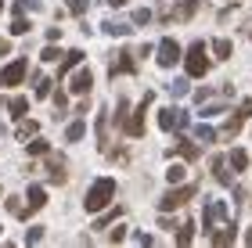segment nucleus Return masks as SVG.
Masks as SVG:
<instances>
[{
  "mask_svg": "<svg viewBox=\"0 0 252 248\" xmlns=\"http://www.w3.org/2000/svg\"><path fill=\"white\" fill-rule=\"evenodd\" d=\"M108 58H112V61H108V72H112V76H119V72L130 76V72H137V61H133L130 51H116V54H108Z\"/></svg>",
  "mask_w": 252,
  "mask_h": 248,
  "instance_id": "nucleus-9",
  "label": "nucleus"
},
{
  "mask_svg": "<svg viewBox=\"0 0 252 248\" xmlns=\"http://www.w3.org/2000/svg\"><path fill=\"white\" fill-rule=\"evenodd\" d=\"M101 29L108 32V36H130V26H123V22H116V18H108V22H101Z\"/></svg>",
  "mask_w": 252,
  "mask_h": 248,
  "instance_id": "nucleus-18",
  "label": "nucleus"
},
{
  "mask_svg": "<svg viewBox=\"0 0 252 248\" xmlns=\"http://www.w3.org/2000/svg\"><path fill=\"white\" fill-rule=\"evenodd\" d=\"M191 241H194V223H184L177 230V245H191Z\"/></svg>",
  "mask_w": 252,
  "mask_h": 248,
  "instance_id": "nucleus-32",
  "label": "nucleus"
},
{
  "mask_svg": "<svg viewBox=\"0 0 252 248\" xmlns=\"http://www.w3.org/2000/svg\"><path fill=\"white\" fill-rule=\"evenodd\" d=\"M234 230H238V227H234V220H231L223 230H213V234H209V241H213V245H220V248H223V245H234Z\"/></svg>",
  "mask_w": 252,
  "mask_h": 248,
  "instance_id": "nucleus-14",
  "label": "nucleus"
},
{
  "mask_svg": "<svg viewBox=\"0 0 252 248\" xmlns=\"http://www.w3.org/2000/svg\"><path fill=\"white\" fill-rule=\"evenodd\" d=\"M155 54H158V65H162V69H173V65H177L180 58H184L180 43H177V40H169V36H166L162 43H158V51H155Z\"/></svg>",
  "mask_w": 252,
  "mask_h": 248,
  "instance_id": "nucleus-5",
  "label": "nucleus"
},
{
  "mask_svg": "<svg viewBox=\"0 0 252 248\" xmlns=\"http://www.w3.org/2000/svg\"><path fill=\"white\" fill-rule=\"evenodd\" d=\"M194 11H198V0H177V4H173V15H177L180 22L194 18Z\"/></svg>",
  "mask_w": 252,
  "mask_h": 248,
  "instance_id": "nucleus-15",
  "label": "nucleus"
},
{
  "mask_svg": "<svg viewBox=\"0 0 252 248\" xmlns=\"http://www.w3.org/2000/svg\"><path fill=\"white\" fill-rule=\"evenodd\" d=\"M76 65H83V51H68L65 58H62V69H58V80H65L68 72L76 69Z\"/></svg>",
  "mask_w": 252,
  "mask_h": 248,
  "instance_id": "nucleus-13",
  "label": "nucleus"
},
{
  "mask_svg": "<svg viewBox=\"0 0 252 248\" xmlns=\"http://www.w3.org/2000/svg\"><path fill=\"white\" fill-rule=\"evenodd\" d=\"M26 151H29V155H36V159H40V155H51V144L43 140V137H29Z\"/></svg>",
  "mask_w": 252,
  "mask_h": 248,
  "instance_id": "nucleus-22",
  "label": "nucleus"
},
{
  "mask_svg": "<svg viewBox=\"0 0 252 248\" xmlns=\"http://www.w3.org/2000/svg\"><path fill=\"white\" fill-rule=\"evenodd\" d=\"M119 216H123V205H116V209H108V212H105V209H101V220L94 223V230H105V227H108V223H112V220H119Z\"/></svg>",
  "mask_w": 252,
  "mask_h": 248,
  "instance_id": "nucleus-23",
  "label": "nucleus"
},
{
  "mask_svg": "<svg viewBox=\"0 0 252 248\" xmlns=\"http://www.w3.org/2000/svg\"><path fill=\"white\" fill-rule=\"evenodd\" d=\"M83 133H87V122H83V119H76V122H68L65 140H68V144H76V140H83Z\"/></svg>",
  "mask_w": 252,
  "mask_h": 248,
  "instance_id": "nucleus-20",
  "label": "nucleus"
},
{
  "mask_svg": "<svg viewBox=\"0 0 252 248\" xmlns=\"http://www.w3.org/2000/svg\"><path fill=\"white\" fill-rule=\"evenodd\" d=\"M227 162H231V169H238V173H242V169L249 165V155H245L242 148H234L231 155H227Z\"/></svg>",
  "mask_w": 252,
  "mask_h": 248,
  "instance_id": "nucleus-26",
  "label": "nucleus"
},
{
  "mask_svg": "<svg viewBox=\"0 0 252 248\" xmlns=\"http://www.w3.org/2000/svg\"><path fill=\"white\" fill-rule=\"evenodd\" d=\"M158 126L162 130H188V111L184 108H162L158 111Z\"/></svg>",
  "mask_w": 252,
  "mask_h": 248,
  "instance_id": "nucleus-7",
  "label": "nucleus"
},
{
  "mask_svg": "<svg viewBox=\"0 0 252 248\" xmlns=\"http://www.w3.org/2000/svg\"><path fill=\"white\" fill-rule=\"evenodd\" d=\"M4 54H11V43H7V40H0V58H4Z\"/></svg>",
  "mask_w": 252,
  "mask_h": 248,
  "instance_id": "nucleus-45",
  "label": "nucleus"
},
{
  "mask_svg": "<svg viewBox=\"0 0 252 248\" xmlns=\"http://www.w3.org/2000/svg\"><path fill=\"white\" fill-rule=\"evenodd\" d=\"M40 58H43V61H62V54H58V47L51 43V47H43V54H40Z\"/></svg>",
  "mask_w": 252,
  "mask_h": 248,
  "instance_id": "nucleus-41",
  "label": "nucleus"
},
{
  "mask_svg": "<svg viewBox=\"0 0 252 248\" xmlns=\"http://www.w3.org/2000/svg\"><path fill=\"white\" fill-rule=\"evenodd\" d=\"M7 111H11L15 119H22V115L29 111V101H26V97H11V101H7Z\"/></svg>",
  "mask_w": 252,
  "mask_h": 248,
  "instance_id": "nucleus-24",
  "label": "nucleus"
},
{
  "mask_svg": "<svg viewBox=\"0 0 252 248\" xmlns=\"http://www.w3.org/2000/svg\"><path fill=\"white\" fill-rule=\"evenodd\" d=\"M32 83H36V86H32V97H40V101L51 97V86H54V83L47 80V76H32Z\"/></svg>",
  "mask_w": 252,
  "mask_h": 248,
  "instance_id": "nucleus-21",
  "label": "nucleus"
},
{
  "mask_svg": "<svg viewBox=\"0 0 252 248\" xmlns=\"http://www.w3.org/2000/svg\"><path fill=\"white\" fill-rule=\"evenodd\" d=\"M26 72H29V61L26 58H15L4 72H0V86H18L22 80H26Z\"/></svg>",
  "mask_w": 252,
  "mask_h": 248,
  "instance_id": "nucleus-6",
  "label": "nucleus"
},
{
  "mask_svg": "<svg viewBox=\"0 0 252 248\" xmlns=\"http://www.w3.org/2000/svg\"><path fill=\"white\" fill-rule=\"evenodd\" d=\"M126 115H130V105H126V97H119V108H116V122L119 126L126 122Z\"/></svg>",
  "mask_w": 252,
  "mask_h": 248,
  "instance_id": "nucleus-37",
  "label": "nucleus"
},
{
  "mask_svg": "<svg viewBox=\"0 0 252 248\" xmlns=\"http://www.w3.org/2000/svg\"><path fill=\"white\" fill-rule=\"evenodd\" d=\"M227 165H231V162H227L223 155H216V159H213V176H216V184H223V187H234V176L227 173Z\"/></svg>",
  "mask_w": 252,
  "mask_h": 248,
  "instance_id": "nucleus-11",
  "label": "nucleus"
},
{
  "mask_svg": "<svg viewBox=\"0 0 252 248\" xmlns=\"http://www.w3.org/2000/svg\"><path fill=\"white\" fill-rule=\"evenodd\" d=\"M47 173H51V184H65V180H68L65 159H51V162H47Z\"/></svg>",
  "mask_w": 252,
  "mask_h": 248,
  "instance_id": "nucleus-17",
  "label": "nucleus"
},
{
  "mask_svg": "<svg viewBox=\"0 0 252 248\" xmlns=\"http://www.w3.org/2000/svg\"><path fill=\"white\" fill-rule=\"evenodd\" d=\"M209 97H213V90H209V86H198V90H194V101H202V105H205Z\"/></svg>",
  "mask_w": 252,
  "mask_h": 248,
  "instance_id": "nucleus-43",
  "label": "nucleus"
},
{
  "mask_svg": "<svg viewBox=\"0 0 252 248\" xmlns=\"http://www.w3.org/2000/svg\"><path fill=\"white\" fill-rule=\"evenodd\" d=\"M242 126H245V119L242 115H231V119H227V126H223V137H238Z\"/></svg>",
  "mask_w": 252,
  "mask_h": 248,
  "instance_id": "nucleus-28",
  "label": "nucleus"
},
{
  "mask_svg": "<svg viewBox=\"0 0 252 248\" xmlns=\"http://www.w3.org/2000/svg\"><path fill=\"white\" fill-rule=\"evenodd\" d=\"M194 137H198L202 144H213V140H216V130L205 126V122H198V126H194Z\"/></svg>",
  "mask_w": 252,
  "mask_h": 248,
  "instance_id": "nucleus-29",
  "label": "nucleus"
},
{
  "mask_svg": "<svg viewBox=\"0 0 252 248\" xmlns=\"http://www.w3.org/2000/svg\"><path fill=\"white\" fill-rule=\"evenodd\" d=\"M90 86H94V76H90V69H79L72 76V94H90Z\"/></svg>",
  "mask_w": 252,
  "mask_h": 248,
  "instance_id": "nucleus-12",
  "label": "nucleus"
},
{
  "mask_svg": "<svg viewBox=\"0 0 252 248\" xmlns=\"http://www.w3.org/2000/svg\"><path fill=\"white\" fill-rule=\"evenodd\" d=\"M194 191H198L194 184H180V187L173 184L162 198H158V209H162V212H173V209H180V205H188V198H194Z\"/></svg>",
  "mask_w": 252,
  "mask_h": 248,
  "instance_id": "nucleus-2",
  "label": "nucleus"
},
{
  "mask_svg": "<svg viewBox=\"0 0 252 248\" xmlns=\"http://www.w3.org/2000/svg\"><path fill=\"white\" fill-rule=\"evenodd\" d=\"M188 90H191V86H188V80H173V83H169V94H173V97H184Z\"/></svg>",
  "mask_w": 252,
  "mask_h": 248,
  "instance_id": "nucleus-34",
  "label": "nucleus"
},
{
  "mask_svg": "<svg viewBox=\"0 0 252 248\" xmlns=\"http://www.w3.org/2000/svg\"><path fill=\"white\" fill-rule=\"evenodd\" d=\"M0 11H4V0H0Z\"/></svg>",
  "mask_w": 252,
  "mask_h": 248,
  "instance_id": "nucleus-48",
  "label": "nucleus"
},
{
  "mask_svg": "<svg viewBox=\"0 0 252 248\" xmlns=\"http://www.w3.org/2000/svg\"><path fill=\"white\" fill-rule=\"evenodd\" d=\"M54 108H58V119H62L65 111H68V97L62 94V90H58V94H54Z\"/></svg>",
  "mask_w": 252,
  "mask_h": 248,
  "instance_id": "nucleus-36",
  "label": "nucleus"
},
{
  "mask_svg": "<svg viewBox=\"0 0 252 248\" xmlns=\"http://www.w3.org/2000/svg\"><path fill=\"white\" fill-rule=\"evenodd\" d=\"M26 205H29V212H40L43 205H47V194H43V187H29V194H26Z\"/></svg>",
  "mask_w": 252,
  "mask_h": 248,
  "instance_id": "nucleus-16",
  "label": "nucleus"
},
{
  "mask_svg": "<svg viewBox=\"0 0 252 248\" xmlns=\"http://www.w3.org/2000/svg\"><path fill=\"white\" fill-rule=\"evenodd\" d=\"M123 238H126V227H123V223H116V227H112V234H108V241H112V245H119Z\"/></svg>",
  "mask_w": 252,
  "mask_h": 248,
  "instance_id": "nucleus-40",
  "label": "nucleus"
},
{
  "mask_svg": "<svg viewBox=\"0 0 252 248\" xmlns=\"http://www.w3.org/2000/svg\"><path fill=\"white\" fill-rule=\"evenodd\" d=\"M213 54H216V58H220V61H227V58H231V40H213Z\"/></svg>",
  "mask_w": 252,
  "mask_h": 248,
  "instance_id": "nucleus-27",
  "label": "nucleus"
},
{
  "mask_svg": "<svg viewBox=\"0 0 252 248\" xmlns=\"http://www.w3.org/2000/svg\"><path fill=\"white\" fill-rule=\"evenodd\" d=\"M148 22H152V11H148V7H137V11H133V26H148Z\"/></svg>",
  "mask_w": 252,
  "mask_h": 248,
  "instance_id": "nucleus-35",
  "label": "nucleus"
},
{
  "mask_svg": "<svg viewBox=\"0 0 252 248\" xmlns=\"http://www.w3.org/2000/svg\"><path fill=\"white\" fill-rule=\"evenodd\" d=\"M220 220H227V201H209V205L202 209V227H205V234H213V227Z\"/></svg>",
  "mask_w": 252,
  "mask_h": 248,
  "instance_id": "nucleus-8",
  "label": "nucleus"
},
{
  "mask_svg": "<svg viewBox=\"0 0 252 248\" xmlns=\"http://www.w3.org/2000/svg\"><path fill=\"white\" fill-rule=\"evenodd\" d=\"M137 245H155V238H152V234H144V230H141V234H137Z\"/></svg>",
  "mask_w": 252,
  "mask_h": 248,
  "instance_id": "nucleus-44",
  "label": "nucleus"
},
{
  "mask_svg": "<svg viewBox=\"0 0 252 248\" xmlns=\"http://www.w3.org/2000/svg\"><path fill=\"white\" fill-rule=\"evenodd\" d=\"M65 4H68V11H72L76 18H83L87 11H90V0H65Z\"/></svg>",
  "mask_w": 252,
  "mask_h": 248,
  "instance_id": "nucleus-33",
  "label": "nucleus"
},
{
  "mask_svg": "<svg viewBox=\"0 0 252 248\" xmlns=\"http://www.w3.org/2000/svg\"><path fill=\"white\" fill-rule=\"evenodd\" d=\"M101 4H108V7H123L126 0H101Z\"/></svg>",
  "mask_w": 252,
  "mask_h": 248,
  "instance_id": "nucleus-46",
  "label": "nucleus"
},
{
  "mask_svg": "<svg viewBox=\"0 0 252 248\" xmlns=\"http://www.w3.org/2000/svg\"><path fill=\"white\" fill-rule=\"evenodd\" d=\"M245 245H252V227H249V234H245Z\"/></svg>",
  "mask_w": 252,
  "mask_h": 248,
  "instance_id": "nucleus-47",
  "label": "nucleus"
},
{
  "mask_svg": "<svg viewBox=\"0 0 252 248\" xmlns=\"http://www.w3.org/2000/svg\"><path fill=\"white\" fill-rule=\"evenodd\" d=\"M36 130H40V126H36V122H29V119H22V122H18V140H29V137H36Z\"/></svg>",
  "mask_w": 252,
  "mask_h": 248,
  "instance_id": "nucleus-30",
  "label": "nucleus"
},
{
  "mask_svg": "<svg viewBox=\"0 0 252 248\" xmlns=\"http://www.w3.org/2000/svg\"><path fill=\"white\" fill-rule=\"evenodd\" d=\"M0 133H4V126H0Z\"/></svg>",
  "mask_w": 252,
  "mask_h": 248,
  "instance_id": "nucleus-49",
  "label": "nucleus"
},
{
  "mask_svg": "<svg viewBox=\"0 0 252 248\" xmlns=\"http://www.w3.org/2000/svg\"><path fill=\"white\" fill-rule=\"evenodd\" d=\"M97 148L108 151V119H105V111H97Z\"/></svg>",
  "mask_w": 252,
  "mask_h": 248,
  "instance_id": "nucleus-19",
  "label": "nucleus"
},
{
  "mask_svg": "<svg viewBox=\"0 0 252 248\" xmlns=\"http://www.w3.org/2000/svg\"><path fill=\"white\" fill-rule=\"evenodd\" d=\"M11 32H15V36H26V32H29V22H26V18H15V22H11Z\"/></svg>",
  "mask_w": 252,
  "mask_h": 248,
  "instance_id": "nucleus-39",
  "label": "nucleus"
},
{
  "mask_svg": "<svg viewBox=\"0 0 252 248\" xmlns=\"http://www.w3.org/2000/svg\"><path fill=\"white\" fill-rule=\"evenodd\" d=\"M43 241V227H32V230H26V245H40Z\"/></svg>",
  "mask_w": 252,
  "mask_h": 248,
  "instance_id": "nucleus-38",
  "label": "nucleus"
},
{
  "mask_svg": "<svg viewBox=\"0 0 252 248\" xmlns=\"http://www.w3.org/2000/svg\"><path fill=\"white\" fill-rule=\"evenodd\" d=\"M4 205H7V212H11V216H15V220H26V216H29V205H22L18 198H7Z\"/></svg>",
  "mask_w": 252,
  "mask_h": 248,
  "instance_id": "nucleus-25",
  "label": "nucleus"
},
{
  "mask_svg": "<svg viewBox=\"0 0 252 248\" xmlns=\"http://www.w3.org/2000/svg\"><path fill=\"white\" fill-rule=\"evenodd\" d=\"M112 198H116V180H112V176H101V180H94V184L87 187L83 209H87V212H101V209L112 205Z\"/></svg>",
  "mask_w": 252,
  "mask_h": 248,
  "instance_id": "nucleus-1",
  "label": "nucleus"
},
{
  "mask_svg": "<svg viewBox=\"0 0 252 248\" xmlns=\"http://www.w3.org/2000/svg\"><path fill=\"white\" fill-rule=\"evenodd\" d=\"M184 176H188L184 165H169V169H166V180H169V184H184Z\"/></svg>",
  "mask_w": 252,
  "mask_h": 248,
  "instance_id": "nucleus-31",
  "label": "nucleus"
},
{
  "mask_svg": "<svg viewBox=\"0 0 252 248\" xmlns=\"http://www.w3.org/2000/svg\"><path fill=\"white\" fill-rule=\"evenodd\" d=\"M166 155H169V159H173V155H184L188 162H194V159H198V144L188 140V137H177V144H173V148H169Z\"/></svg>",
  "mask_w": 252,
  "mask_h": 248,
  "instance_id": "nucleus-10",
  "label": "nucleus"
},
{
  "mask_svg": "<svg viewBox=\"0 0 252 248\" xmlns=\"http://www.w3.org/2000/svg\"><path fill=\"white\" fill-rule=\"evenodd\" d=\"M184 69H188V76H205V72H209V54H205V43H191V47H188Z\"/></svg>",
  "mask_w": 252,
  "mask_h": 248,
  "instance_id": "nucleus-3",
  "label": "nucleus"
},
{
  "mask_svg": "<svg viewBox=\"0 0 252 248\" xmlns=\"http://www.w3.org/2000/svg\"><path fill=\"white\" fill-rule=\"evenodd\" d=\"M152 101H155V94H148L141 105H137L133 115H126V122H123V133H126V137H141V133H144V115H148V108H152Z\"/></svg>",
  "mask_w": 252,
  "mask_h": 248,
  "instance_id": "nucleus-4",
  "label": "nucleus"
},
{
  "mask_svg": "<svg viewBox=\"0 0 252 248\" xmlns=\"http://www.w3.org/2000/svg\"><path fill=\"white\" fill-rule=\"evenodd\" d=\"M238 115H242V119H249V115H252V97H245L242 105H238Z\"/></svg>",
  "mask_w": 252,
  "mask_h": 248,
  "instance_id": "nucleus-42",
  "label": "nucleus"
}]
</instances>
